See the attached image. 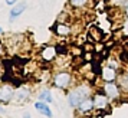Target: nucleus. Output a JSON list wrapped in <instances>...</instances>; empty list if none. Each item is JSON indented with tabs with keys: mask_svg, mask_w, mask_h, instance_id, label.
Wrapping results in <instances>:
<instances>
[{
	"mask_svg": "<svg viewBox=\"0 0 128 118\" xmlns=\"http://www.w3.org/2000/svg\"><path fill=\"white\" fill-rule=\"evenodd\" d=\"M91 95V86L88 84H81V85H76L75 88L69 89V92L66 95V101L70 106H76L81 104L82 100H85Z\"/></svg>",
	"mask_w": 128,
	"mask_h": 118,
	"instance_id": "nucleus-1",
	"label": "nucleus"
},
{
	"mask_svg": "<svg viewBox=\"0 0 128 118\" xmlns=\"http://www.w3.org/2000/svg\"><path fill=\"white\" fill-rule=\"evenodd\" d=\"M74 82L72 74L68 71H59L52 76V85L58 89H69Z\"/></svg>",
	"mask_w": 128,
	"mask_h": 118,
	"instance_id": "nucleus-2",
	"label": "nucleus"
},
{
	"mask_svg": "<svg viewBox=\"0 0 128 118\" xmlns=\"http://www.w3.org/2000/svg\"><path fill=\"white\" fill-rule=\"evenodd\" d=\"M13 84L3 82L0 84V104H9L13 101Z\"/></svg>",
	"mask_w": 128,
	"mask_h": 118,
	"instance_id": "nucleus-3",
	"label": "nucleus"
},
{
	"mask_svg": "<svg viewBox=\"0 0 128 118\" xmlns=\"http://www.w3.org/2000/svg\"><path fill=\"white\" fill-rule=\"evenodd\" d=\"M29 98H30V89L28 86H20L19 85V88H16L14 92H13V102H16V104H23Z\"/></svg>",
	"mask_w": 128,
	"mask_h": 118,
	"instance_id": "nucleus-4",
	"label": "nucleus"
},
{
	"mask_svg": "<svg viewBox=\"0 0 128 118\" xmlns=\"http://www.w3.org/2000/svg\"><path fill=\"white\" fill-rule=\"evenodd\" d=\"M39 56L43 62H52L55 59L58 58V50H56V46H52V45H48L42 49L40 52H39Z\"/></svg>",
	"mask_w": 128,
	"mask_h": 118,
	"instance_id": "nucleus-5",
	"label": "nucleus"
},
{
	"mask_svg": "<svg viewBox=\"0 0 128 118\" xmlns=\"http://www.w3.org/2000/svg\"><path fill=\"white\" fill-rule=\"evenodd\" d=\"M53 33L59 38H66V36H69L72 33V28H70L69 23H66V22H58L56 24H53Z\"/></svg>",
	"mask_w": 128,
	"mask_h": 118,
	"instance_id": "nucleus-6",
	"label": "nucleus"
},
{
	"mask_svg": "<svg viewBox=\"0 0 128 118\" xmlns=\"http://www.w3.org/2000/svg\"><path fill=\"white\" fill-rule=\"evenodd\" d=\"M104 92L110 100H116V98H120V86H118L114 81L105 84L104 85Z\"/></svg>",
	"mask_w": 128,
	"mask_h": 118,
	"instance_id": "nucleus-7",
	"label": "nucleus"
},
{
	"mask_svg": "<svg viewBox=\"0 0 128 118\" xmlns=\"http://www.w3.org/2000/svg\"><path fill=\"white\" fill-rule=\"evenodd\" d=\"M94 100V108L95 110H106L108 106V102H110V98L106 96L105 94H95L92 96Z\"/></svg>",
	"mask_w": 128,
	"mask_h": 118,
	"instance_id": "nucleus-8",
	"label": "nucleus"
},
{
	"mask_svg": "<svg viewBox=\"0 0 128 118\" xmlns=\"http://www.w3.org/2000/svg\"><path fill=\"white\" fill-rule=\"evenodd\" d=\"M76 108H78V112L79 114H89L94 110V100L91 96H88L85 100H82L81 104L76 106Z\"/></svg>",
	"mask_w": 128,
	"mask_h": 118,
	"instance_id": "nucleus-9",
	"label": "nucleus"
},
{
	"mask_svg": "<svg viewBox=\"0 0 128 118\" xmlns=\"http://www.w3.org/2000/svg\"><path fill=\"white\" fill-rule=\"evenodd\" d=\"M101 78L104 79L105 82H111V81H115L116 79V71L111 66H105L101 71Z\"/></svg>",
	"mask_w": 128,
	"mask_h": 118,
	"instance_id": "nucleus-10",
	"label": "nucleus"
},
{
	"mask_svg": "<svg viewBox=\"0 0 128 118\" xmlns=\"http://www.w3.org/2000/svg\"><path fill=\"white\" fill-rule=\"evenodd\" d=\"M35 108L40 112V114H43L45 117H52V115H53L52 110L49 108L48 102H45V101H38V102L35 104Z\"/></svg>",
	"mask_w": 128,
	"mask_h": 118,
	"instance_id": "nucleus-11",
	"label": "nucleus"
},
{
	"mask_svg": "<svg viewBox=\"0 0 128 118\" xmlns=\"http://www.w3.org/2000/svg\"><path fill=\"white\" fill-rule=\"evenodd\" d=\"M26 10V3H20V4H16V6H13L10 9V13H9V16L12 20H14L16 18H19L22 13Z\"/></svg>",
	"mask_w": 128,
	"mask_h": 118,
	"instance_id": "nucleus-12",
	"label": "nucleus"
},
{
	"mask_svg": "<svg viewBox=\"0 0 128 118\" xmlns=\"http://www.w3.org/2000/svg\"><path fill=\"white\" fill-rule=\"evenodd\" d=\"M38 100H39V101H45V102H48V104L53 102L52 94H50V91H49V89H42L40 92H39V95H38Z\"/></svg>",
	"mask_w": 128,
	"mask_h": 118,
	"instance_id": "nucleus-13",
	"label": "nucleus"
},
{
	"mask_svg": "<svg viewBox=\"0 0 128 118\" xmlns=\"http://www.w3.org/2000/svg\"><path fill=\"white\" fill-rule=\"evenodd\" d=\"M88 3V0H69V6L74 9H81Z\"/></svg>",
	"mask_w": 128,
	"mask_h": 118,
	"instance_id": "nucleus-14",
	"label": "nucleus"
},
{
	"mask_svg": "<svg viewBox=\"0 0 128 118\" xmlns=\"http://www.w3.org/2000/svg\"><path fill=\"white\" fill-rule=\"evenodd\" d=\"M56 50H58V55H68V48L64 46V45H56Z\"/></svg>",
	"mask_w": 128,
	"mask_h": 118,
	"instance_id": "nucleus-15",
	"label": "nucleus"
},
{
	"mask_svg": "<svg viewBox=\"0 0 128 118\" xmlns=\"http://www.w3.org/2000/svg\"><path fill=\"white\" fill-rule=\"evenodd\" d=\"M108 66H111V68L116 69V68H118V64H116L115 59H110V60H108Z\"/></svg>",
	"mask_w": 128,
	"mask_h": 118,
	"instance_id": "nucleus-16",
	"label": "nucleus"
},
{
	"mask_svg": "<svg viewBox=\"0 0 128 118\" xmlns=\"http://www.w3.org/2000/svg\"><path fill=\"white\" fill-rule=\"evenodd\" d=\"M122 33L124 35H128V22H125L124 26H122Z\"/></svg>",
	"mask_w": 128,
	"mask_h": 118,
	"instance_id": "nucleus-17",
	"label": "nucleus"
},
{
	"mask_svg": "<svg viewBox=\"0 0 128 118\" xmlns=\"http://www.w3.org/2000/svg\"><path fill=\"white\" fill-rule=\"evenodd\" d=\"M3 53H4V46H3V42L0 40V56H3Z\"/></svg>",
	"mask_w": 128,
	"mask_h": 118,
	"instance_id": "nucleus-18",
	"label": "nucleus"
},
{
	"mask_svg": "<svg viewBox=\"0 0 128 118\" xmlns=\"http://www.w3.org/2000/svg\"><path fill=\"white\" fill-rule=\"evenodd\" d=\"M6 3L9 6H13V4H16L18 3V0H6Z\"/></svg>",
	"mask_w": 128,
	"mask_h": 118,
	"instance_id": "nucleus-19",
	"label": "nucleus"
},
{
	"mask_svg": "<svg viewBox=\"0 0 128 118\" xmlns=\"http://www.w3.org/2000/svg\"><path fill=\"white\" fill-rule=\"evenodd\" d=\"M0 114H6V111H4V108L0 105Z\"/></svg>",
	"mask_w": 128,
	"mask_h": 118,
	"instance_id": "nucleus-20",
	"label": "nucleus"
},
{
	"mask_svg": "<svg viewBox=\"0 0 128 118\" xmlns=\"http://www.w3.org/2000/svg\"><path fill=\"white\" fill-rule=\"evenodd\" d=\"M0 68H2V62H0ZM0 82H2V76H0Z\"/></svg>",
	"mask_w": 128,
	"mask_h": 118,
	"instance_id": "nucleus-21",
	"label": "nucleus"
},
{
	"mask_svg": "<svg viewBox=\"0 0 128 118\" xmlns=\"http://www.w3.org/2000/svg\"><path fill=\"white\" fill-rule=\"evenodd\" d=\"M2 32H3V29H2V28H0V33H2Z\"/></svg>",
	"mask_w": 128,
	"mask_h": 118,
	"instance_id": "nucleus-22",
	"label": "nucleus"
},
{
	"mask_svg": "<svg viewBox=\"0 0 128 118\" xmlns=\"http://www.w3.org/2000/svg\"><path fill=\"white\" fill-rule=\"evenodd\" d=\"M127 16H128V6H127Z\"/></svg>",
	"mask_w": 128,
	"mask_h": 118,
	"instance_id": "nucleus-23",
	"label": "nucleus"
}]
</instances>
